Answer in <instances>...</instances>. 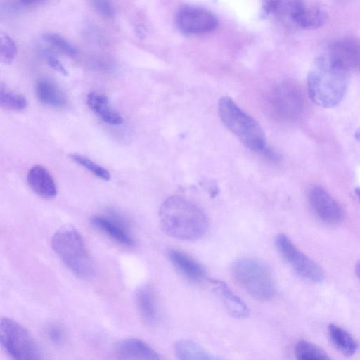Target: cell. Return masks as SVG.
Wrapping results in <instances>:
<instances>
[{"label": "cell", "mask_w": 360, "mask_h": 360, "mask_svg": "<svg viewBox=\"0 0 360 360\" xmlns=\"http://www.w3.org/2000/svg\"><path fill=\"white\" fill-rule=\"evenodd\" d=\"M44 53L47 63L51 68L65 76L68 75L67 69L53 54L50 52H44Z\"/></svg>", "instance_id": "30"}, {"label": "cell", "mask_w": 360, "mask_h": 360, "mask_svg": "<svg viewBox=\"0 0 360 360\" xmlns=\"http://www.w3.org/2000/svg\"><path fill=\"white\" fill-rule=\"evenodd\" d=\"M162 230L169 236L184 241L202 238L208 227L207 218L202 210L181 196L167 198L159 211Z\"/></svg>", "instance_id": "1"}, {"label": "cell", "mask_w": 360, "mask_h": 360, "mask_svg": "<svg viewBox=\"0 0 360 360\" xmlns=\"http://www.w3.org/2000/svg\"><path fill=\"white\" fill-rule=\"evenodd\" d=\"M236 282L254 299L268 302L276 294V285L269 267L261 260L245 257L236 261L232 269Z\"/></svg>", "instance_id": "5"}, {"label": "cell", "mask_w": 360, "mask_h": 360, "mask_svg": "<svg viewBox=\"0 0 360 360\" xmlns=\"http://www.w3.org/2000/svg\"><path fill=\"white\" fill-rule=\"evenodd\" d=\"M355 193L360 201V187H357L355 188Z\"/></svg>", "instance_id": "34"}, {"label": "cell", "mask_w": 360, "mask_h": 360, "mask_svg": "<svg viewBox=\"0 0 360 360\" xmlns=\"http://www.w3.org/2000/svg\"><path fill=\"white\" fill-rule=\"evenodd\" d=\"M264 11L287 18L304 29L319 28L327 20L325 11L304 0H268L264 5Z\"/></svg>", "instance_id": "6"}, {"label": "cell", "mask_w": 360, "mask_h": 360, "mask_svg": "<svg viewBox=\"0 0 360 360\" xmlns=\"http://www.w3.org/2000/svg\"><path fill=\"white\" fill-rule=\"evenodd\" d=\"M35 94L39 101L44 105L61 108L67 104L63 92L49 79L40 78L36 82Z\"/></svg>", "instance_id": "20"}, {"label": "cell", "mask_w": 360, "mask_h": 360, "mask_svg": "<svg viewBox=\"0 0 360 360\" xmlns=\"http://www.w3.org/2000/svg\"><path fill=\"white\" fill-rule=\"evenodd\" d=\"M295 354L301 360H326L330 359L321 348L306 340L299 341L295 348Z\"/></svg>", "instance_id": "24"}, {"label": "cell", "mask_w": 360, "mask_h": 360, "mask_svg": "<svg viewBox=\"0 0 360 360\" xmlns=\"http://www.w3.org/2000/svg\"><path fill=\"white\" fill-rule=\"evenodd\" d=\"M218 112L224 126L249 149L262 153L267 147L264 133L258 122L228 96L218 102Z\"/></svg>", "instance_id": "4"}, {"label": "cell", "mask_w": 360, "mask_h": 360, "mask_svg": "<svg viewBox=\"0 0 360 360\" xmlns=\"http://www.w3.org/2000/svg\"><path fill=\"white\" fill-rule=\"evenodd\" d=\"M355 139L360 143V126L357 128L354 134Z\"/></svg>", "instance_id": "33"}, {"label": "cell", "mask_w": 360, "mask_h": 360, "mask_svg": "<svg viewBox=\"0 0 360 360\" xmlns=\"http://www.w3.org/2000/svg\"><path fill=\"white\" fill-rule=\"evenodd\" d=\"M349 71L328 55L317 57L307 75V91L316 105L333 108L343 100L348 86Z\"/></svg>", "instance_id": "2"}, {"label": "cell", "mask_w": 360, "mask_h": 360, "mask_svg": "<svg viewBox=\"0 0 360 360\" xmlns=\"http://www.w3.org/2000/svg\"><path fill=\"white\" fill-rule=\"evenodd\" d=\"M307 195L311 209L322 221L338 224L342 220V207L325 188L319 185H311Z\"/></svg>", "instance_id": "11"}, {"label": "cell", "mask_w": 360, "mask_h": 360, "mask_svg": "<svg viewBox=\"0 0 360 360\" xmlns=\"http://www.w3.org/2000/svg\"><path fill=\"white\" fill-rule=\"evenodd\" d=\"M359 68H360V66H359Z\"/></svg>", "instance_id": "35"}, {"label": "cell", "mask_w": 360, "mask_h": 360, "mask_svg": "<svg viewBox=\"0 0 360 360\" xmlns=\"http://www.w3.org/2000/svg\"><path fill=\"white\" fill-rule=\"evenodd\" d=\"M327 55L349 71L360 66V42L350 37L338 39L330 45Z\"/></svg>", "instance_id": "13"}, {"label": "cell", "mask_w": 360, "mask_h": 360, "mask_svg": "<svg viewBox=\"0 0 360 360\" xmlns=\"http://www.w3.org/2000/svg\"><path fill=\"white\" fill-rule=\"evenodd\" d=\"M0 342L6 352L14 359L42 358L41 351L32 334L12 319L4 317L1 319Z\"/></svg>", "instance_id": "7"}, {"label": "cell", "mask_w": 360, "mask_h": 360, "mask_svg": "<svg viewBox=\"0 0 360 360\" xmlns=\"http://www.w3.org/2000/svg\"><path fill=\"white\" fill-rule=\"evenodd\" d=\"M176 356L183 360H213L217 356L212 355L199 344L188 340L176 342L174 347Z\"/></svg>", "instance_id": "22"}, {"label": "cell", "mask_w": 360, "mask_h": 360, "mask_svg": "<svg viewBox=\"0 0 360 360\" xmlns=\"http://www.w3.org/2000/svg\"><path fill=\"white\" fill-rule=\"evenodd\" d=\"M51 246L63 263L77 276L90 278L94 266L79 232L72 225L59 228L53 235Z\"/></svg>", "instance_id": "3"}, {"label": "cell", "mask_w": 360, "mask_h": 360, "mask_svg": "<svg viewBox=\"0 0 360 360\" xmlns=\"http://www.w3.org/2000/svg\"><path fill=\"white\" fill-rule=\"evenodd\" d=\"M16 53V46L13 39L7 34H0V60L9 65L13 63Z\"/></svg>", "instance_id": "27"}, {"label": "cell", "mask_w": 360, "mask_h": 360, "mask_svg": "<svg viewBox=\"0 0 360 360\" xmlns=\"http://www.w3.org/2000/svg\"><path fill=\"white\" fill-rule=\"evenodd\" d=\"M27 181L30 188L43 198L52 199L57 195L56 182L48 169L42 165L32 166L27 172Z\"/></svg>", "instance_id": "14"}, {"label": "cell", "mask_w": 360, "mask_h": 360, "mask_svg": "<svg viewBox=\"0 0 360 360\" xmlns=\"http://www.w3.org/2000/svg\"><path fill=\"white\" fill-rule=\"evenodd\" d=\"M179 29L187 34H205L214 30L218 25L216 16L210 11L197 6H182L177 12Z\"/></svg>", "instance_id": "10"}, {"label": "cell", "mask_w": 360, "mask_h": 360, "mask_svg": "<svg viewBox=\"0 0 360 360\" xmlns=\"http://www.w3.org/2000/svg\"><path fill=\"white\" fill-rule=\"evenodd\" d=\"M355 272H356L357 277L360 280V260L358 261V262L356 264Z\"/></svg>", "instance_id": "32"}, {"label": "cell", "mask_w": 360, "mask_h": 360, "mask_svg": "<svg viewBox=\"0 0 360 360\" xmlns=\"http://www.w3.org/2000/svg\"><path fill=\"white\" fill-rule=\"evenodd\" d=\"M135 302L143 321L149 326L156 324L159 311L153 290L149 285L140 287L135 293Z\"/></svg>", "instance_id": "18"}, {"label": "cell", "mask_w": 360, "mask_h": 360, "mask_svg": "<svg viewBox=\"0 0 360 360\" xmlns=\"http://www.w3.org/2000/svg\"><path fill=\"white\" fill-rule=\"evenodd\" d=\"M91 223L117 243L127 247L134 245L135 241L129 233L126 222L119 215L114 213L94 215L91 218Z\"/></svg>", "instance_id": "12"}, {"label": "cell", "mask_w": 360, "mask_h": 360, "mask_svg": "<svg viewBox=\"0 0 360 360\" xmlns=\"http://www.w3.org/2000/svg\"><path fill=\"white\" fill-rule=\"evenodd\" d=\"M0 105L11 110H22L27 105L26 98L8 89L3 83L0 85Z\"/></svg>", "instance_id": "23"}, {"label": "cell", "mask_w": 360, "mask_h": 360, "mask_svg": "<svg viewBox=\"0 0 360 360\" xmlns=\"http://www.w3.org/2000/svg\"><path fill=\"white\" fill-rule=\"evenodd\" d=\"M70 158L72 161L85 168L98 178L104 181L110 179V172L89 158L78 153L70 154Z\"/></svg>", "instance_id": "26"}, {"label": "cell", "mask_w": 360, "mask_h": 360, "mask_svg": "<svg viewBox=\"0 0 360 360\" xmlns=\"http://www.w3.org/2000/svg\"><path fill=\"white\" fill-rule=\"evenodd\" d=\"M116 355L124 359L159 360V354L150 345L138 338H127L117 343Z\"/></svg>", "instance_id": "15"}, {"label": "cell", "mask_w": 360, "mask_h": 360, "mask_svg": "<svg viewBox=\"0 0 360 360\" xmlns=\"http://www.w3.org/2000/svg\"><path fill=\"white\" fill-rule=\"evenodd\" d=\"M330 340L335 347L342 354L350 356L355 354L358 343L354 337L340 326L330 323L328 326Z\"/></svg>", "instance_id": "21"}, {"label": "cell", "mask_w": 360, "mask_h": 360, "mask_svg": "<svg viewBox=\"0 0 360 360\" xmlns=\"http://www.w3.org/2000/svg\"><path fill=\"white\" fill-rule=\"evenodd\" d=\"M46 335L49 339L56 345H61L65 339L63 328L56 323H51L47 326Z\"/></svg>", "instance_id": "29"}, {"label": "cell", "mask_w": 360, "mask_h": 360, "mask_svg": "<svg viewBox=\"0 0 360 360\" xmlns=\"http://www.w3.org/2000/svg\"><path fill=\"white\" fill-rule=\"evenodd\" d=\"M86 103L90 109L104 122L111 125L122 124V117L112 107L105 95L90 92L87 95Z\"/></svg>", "instance_id": "19"}, {"label": "cell", "mask_w": 360, "mask_h": 360, "mask_svg": "<svg viewBox=\"0 0 360 360\" xmlns=\"http://www.w3.org/2000/svg\"><path fill=\"white\" fill-rule=\"evenodd\" d=\"M275 245L281 257L301 277L314 283L323 280L321 267L301 252L286 235H277Z\"/></svg>", "instance_id": "8"}, {"label": "cell", "mask_w": 360, "mask_h": 360, "mask_svg": "<svg viewBox=\"0 0 360 360\" xmlns=\"http://www.w3.org/2000/svg\"><path fill=\"white\" fill-rule=\"evenodd\" d=\"M89 1L96 13L103 18L110 19L115 15V9L111 0Z\"/></svg>", "instance_id": "28"}, {"label": "cell", "mask_w": 360, "mask_h": 360, "mask_svg": "<svg viewBox=\"0 0 360 360\" xmlns=\"http://www.w3.org/2000/svg\"><path fill=\"white\" fill-rule=\"evenodd\" d=\"M22 7H30L41 5L48 0H17Z\"/></svg>", "instance_id": "31"}, {"label": "cell", "mask_w": 360, "mask_h": 360, "mask_svg": "<svg viewBox=\"0 0 360 360\" xmlns=\"http://www.w3.org/2000/svg\"><path fill=\"white\" fill-rule=\"evenodd\" d=\"M270 104L276 116L284 120H294L301 115L304 99L298 86L290 82H283L273 91Z\"/></svg>", "instance_id": "9"}, {"label": "cell", "mask_w": 360, "mask_h": 360, "mask_svg": "<svg viewBox=\"0 0 360 360\" xmlns=\"http://www.w3.org/2000/svg\"><path fill=\"white\" fill-rule=\"evenodd\" d=\"M167 255L173 266L188 279L200 281L205 278L204 267L189 255L174 249L169 250Z\"/></svg>", "instance_id": "16"}, {"label": "cell", "mask_w": 360, "mask_h": 360, "mask_svg": "<svg viewBox=\"0 0 360 360\" xmlns=\"http://www.w3.org/2000/svg\"><path fill=\"white\" fill-rule=\"evenodd\" d=\"M42 39L58 51L74 57L78 55V49L68 39L57 33L46 32L42 34Z\"/></svg>", "instance_id": "25"}, {"label": "cell", "mask_w": 360, "mask_h": 360, "mask_svg": "<svg viewBox=\"0 0 360 360\" xmlns=\"http://www.w3.org/2000/svg\"><path fill=\"white\" fill-rule=\"evenodd\" d=\"M210 282L213 290L231 316L237 319H243L248 316L249 309L245 303L224 282L216 279H211Z\"/></svg>", "instance_id": "17"}]
</instances>
